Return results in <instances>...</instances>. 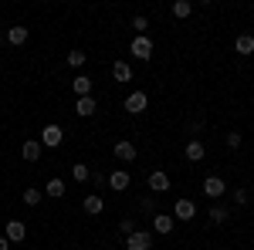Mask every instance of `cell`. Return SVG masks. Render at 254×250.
I'll return each mask as SVG.
<instances>
[{
  "label": "cell",
  "mask_w": 254,
  "mask_h": 250,
  "mask_svg": "<svg viewBox=\"0 0 254 250\" xmlns=\"http://www.w3.org/2000/svg\"><path fill=\"white\" fill-rule=\"evenodd\" d=\"M146 186H149V193H153V196H166V193L173 190L170 176L163 173V169H153V173H149V179H146Z\"/></svg>",
  "instance_id": "6da1fadb"
},
{
  "label": "cell",
  "mask_w": 254,
  "mask_h": 250,
  "mask_svg": "<svg viewBox=\"0 0 254 250\" xmlns=\"http://www.w3.org/2000/svg\"><path fill=\"white\" fill-rule=\"evenodd\" d=\"M122 108H126L129 115H142V112L149 108V95H146V92H132V95H126Z\"/></svg>",
  "instance_id": "7a4b0ae2"
},
{
  "label": "cell",
  "mask_w": 254,
  "mask_h": 250,
  "mask_svg": "<svg viewBox=\"0 0 254 250\" xmlns=\"http://www.w3.org/2000/svg\"><path fill=\"white\" fill-rule=\"evenodd\" d=\"M61 139H64V129L55 122V125H44V129H41V139H38V142L44 146V149H58Z\"/></svg>",
  "instance_id": "3957f363"
},
{
  "label": "cell",
  "mask_w": 254,
  "mask_h": 250,
  "mask_svg": "<svg viewBox=\"0 0 254 250\" xmlns=\"http://www.w3.org/2000/svg\"><path fill=\"white\" fill-rule=\"evenodd\" d=\"M196 216V203L193 200H187V196H180L173 203V220H183V223H190Z\"/></svg>",
  "instance_id": "277c9868"
},
{
  "label": "cell",
  "mask_w": 254,
  "mask_h": 250,
  "mask_svg": "<svg viewBox=\"0 0 254 250\" xmlns=\"http://www.w3.org/2000/svg\"><path fill=\"white\" fill-rule=\"evenodd\" d=\"M129 51L136 54V61H149V58H153V41L146 38V34H136L132 44H129Z\"/></svg>",
  "instance_id": "5b68a950"
},
{
  "label": "cell",
  "mask_w": 254,
  "mask_h": 250,
  "mask_svg": "<svg viewBox=\"0 0 254 250\" xmlns=\"http://www.w3.org/2000/svg\"><path fill=\"white\" fill-rule=\"evenodd\" d=\"M153 247V230H136L126 237V250H149Z\"/></svg>",
  "instance_id": "8992f818"
},
{
  "label": "cell",
  "mask_w": 254,
  "mask_h": 250,
  "mask_svg": "<svg viewBox=\"0 0 254 250\" xmlns=\"http://www.w3.org/2000/svg\"><path fill=\"white\" fill-rule=\"evenodd\" d=\"M224 193H227V183H224L220 176H207V179H203V196H207V200H214V203H217Z\"/></svg>",
  "instance_id": "52a82bcc"
},
{
  "label": "cell",
  "mask_w": 254,
  "mask_h": 250,
  "mask_svg": "<svg viewBox=\"0 0 254 250\" xmlns=\"http://www.w3.org/2000/svg\"><path fill=\"white\" fill-rule=\"evenodd\" d=\"M176 227V220H173V213H163L159 210L156 216H153V233H159V237H170Z\"/></svg>",
  "instance_id": "ba28073f"
},
{
  "label": "cell",
  "mask_w": 254,
  "mask_h": 250,
  "mask_svg": "<svg viewBox=\"0 0 254 250\" xmlns=\"http://www.w3.org/2000/svg\"><path fill=\"white\" fill-rule=\"evenodd\" d=\"M3 237H7L10 244H20V240L27 237V223H24V220H7V227H3Z\"/></svg>",
  "instance_id": "9c48e42d"
},
{
  "label": "cell",
  "mask_w": 254,
  "mask_h": 250,
  "mask_svg": "<svg viewBox=\"0 0 254 250\" xmlns=\"http://www.w3.org/2000/svg\"><path fill=\"white\" fill-rule=\"evenodd\" d=\"M95 112H98L95 95H85V98H78V101H75V115H78V118H92Z\"/></svg>",
  "instance_id": "30bf717a"
},
{
  "label": "cell",
  "mask_w": 254,
  "mask_h": 250,
  "mask_svg": "<svg viewBox=\"0 0 254 250\" xmlns=\"http://www.w3.org/2000/svg\"><path fill=\"white\" fill-rule=\"evenodd\" d=\"M116 159L119 162H136V142H129V139H122V142H116Z\"/></svg>",
  "instance_id": "8fae6325"
},
{
  "label": "cell",
  "mask_w": 254,
  "mask_h": 250,
  "mask_svg": "<svg viewBox=\"0 0 254 250\" xmlns=\"http://www.w3.org/2000/svg\"><path fill=\"white\" fill-rule=\"evenodd\" d=\"M129 183H132V176L126 173V169H112V173H109V186H112L116 193H126Z\"/></svg>",
  "instance_id": "7c38bea8"
},
{
  "label": "cell",
  "mask_w": 254,
  "mask_h": 250,
  "mask_svg": "<svg viewBox=\"0 0 254 250\" xmlns=\"http://www.w3.org/2000/svg\"><path fill=\"white\" fill-rule=\"evenodd\" d=\"M41 152H44V146H41L38 139H27V142L20 146V155H24L27 162H38V159H41Z\"/></svg>",
  "instance_id": "4fadbf2b"
},
{
  "label": "cell",
  "mask_w": 254,
  "mask_h": 250,
  "mask_svg": "<svg viewBox=\"0 0 254 250\" xmlns=\"http://www.w3.org/2000/svg\"><path fill=\"white\" fill-rule=\"evenodd\" d=\"M183 155H187L190 162H200V159L207 155V146H203L200 139H190V142H187V149H183Z\"/></svg>",
  "instance_id": "5bb4252c"
},
{
  "label": "cell",
  "mask_w": 254,
  "mask_h": 250,
  "mask_svg": "<svg viewBox=\"0 0 254 250\" xmlns=\"http://www.w3.org/2000/svg\"><path fill=\"white\" fill-rule=\"evenodd\" d=\"M102 206H105V203H102V196H98V193H88V196L81 200V210L88 213V216H98V213H102Z\"/></svg>",
  "instance_id": "9a60e30c"
},
{
  "label": "cell",
  "mask_w": 254,
  "mask_h": 250,
  "mask_svg": "<svg viewBox=\"0 0 254 250\" xmlns=\"http://www.w3.org/2000/svg\"><path fill=\"white\" fill-rule=\"evenodd\" d=\"M92 85H95V81H92L88 75H75V81H71V92H75L78 98H85V95H92Z\"/></svg>",
  "instance_id": "2e32d148"
},
{
  "label": "cell",
  "mask_w": 254,
  "mask_h": 250,
  "mask_svg": "<svg viewBox=\"0 0 254 250\" xmlns=\"http://www.w3.org/2000/svg\"><path fill=\"white\" fill-rule=\"evenodd\" d=\"M64 193H68V190H64V179H58V176L44 183V196H51V200H61Z\"/></svg>",
  "instance_id": "e0dca14e"
},
{
  "label": "cell",
  "mask_w": 254,
  "mask_h": 250,
  "mask_svg": "<svg viewBox=\"0 0 254 250\" xmlns=\"http://www.w3.org/2000/svg\"><path fill=\"white\" fill-rule=\"evenodd\" d=\"M7 41L14 44V48H20V44H27V27H7Z\"/></svg>",
  "instance_id": "ac0fdd59"
},
{
  "label": "cell",
  "mask_w": 254,
  "mask_h": 250,
  "mask_svg": "<svg viewBox=\"0 0 254 250\" xmlns=\"http://www.w3.org/2000/svg\"><path fill=\"white\" fill-rule=\"evenodd\" d=\"M234 51L237 54H254V34H241L234 41Z\"/></svg>",
  "instance_id": "d6986e66"
},
{
  "label": "cell",
  "mask_w": 254,
  "mask_h": 250,
  "mask_svg": "<svg viewBox=\"0 0 254 250\" xmlns=\"http://www.w3.org/2000/svg\"><path fill=\"white\" fill-rule=\"evenodd\" d=\"M20 200H24V206H38L41 200H44V190H34V186H27V190L20 193Z\"/></svg>",
  "instance_id": "ffe728a7"
},
{
  "label": "cell",
  "mask_w": 254,
  "mask_h": 250,
  "mask_svg": "<svg viewBox=\"0 0 254 250\" xmlns=\"http://www.w3.org/2000/svg\"><path fill=\"white\" fill-rule=\"evenodd\" d=\"M112 78H116V81H132V68H129L126 61H116V64H112Z\"/></svg>",
  "instance_id": "44dd1931"
},
{
  "label": "cell",
  "mask_w": 254,
  "mask_h": 250,
  "mask_svg": "<svg viewBox=\"0 0 254 250\" xmlns=\"http://www.w3.org/2000/svg\"><path fill=\"white\" fill-rule=\"evenodd\" d=\"M207 216H210L214 223H224V220L231 216V210H227L224 203H210V210H207Z\"/></svg>",
  "instance_id": "7402d4cb"
},
{
  "label": "cell",
  "mask_w": 254,
  "mask_h": 250,
  "mask_svg": "<svg viewBox=\"0 0 254 250\" xmlns=\"http://www.w3.org/2000/svg\"><path fill=\"white\" fill-rule=\"evenodd\" d=\"M71 179H75V183H88V179H92V169H88L85 162H75V166H71Z\"/></svg>",
  "instance_id": "603a6c76"
},
{
  "label": "cell",
  "mask_w": 254,
  "mask_h": 250,
  "mask_svg": "<svg viewBox=\"0 0 254 250\" xmlns=\"http://www.w3.org/2000/svg\"><path fill=\"white\" fill-rule=\"evenodd\" d=\"M190 14H193V3H190V0H176V3H173V17L187 20Z\"/></svg>",
  "instance_id": "cb8c5ba5"
},
{
  "label": "cell",
  "mask_w": 254,
  "mask_h": 250,
  "mask_svg": "<svg viewBox=\"0 0 254 250\" xmlns=\"http://www.w3.org/2000/svg\"><path fill=\"white\" fill-rule=\"evenodd\" d=\"M85 61H88V54H85L81 48H75V51H68V64H71V68H85Z\"/></svg>",
  "instance_id": "d4e9b609"
},
{
  "label": "cell",
  "mask_w": 254,
  "mask_h": 250,
  "mask_svg": "<svg viewBox=\"0 0 254 250\" xmlns=\"http://www.w3.org/2000/svg\"><path fill=\"white\" fill-rule=\"evenodd\" d=\"M119 230L126 233V237H129V233H136L139 227H136V216H122V220H119Z\"/></svg>",
  "instance_id": "484cf974"
},
{
  "label": "cell",
  "mask_w": 254,
  "mask_h": 250,
  "mask_svg": "<svg viewBox=\"0 0 254 250\" xmlns=\"http://www.w3.org/2000/svg\"><path fill=\"white\" fill-rule=\"evenodd\" d=\"M139 210H142V213H149V216H156V200H153V196H146V200H142V203H139Z\"/></svg>",
  "instance_id": "4316f807"
},
{
  "label": "cell",
  "mask_w": 254,
  "mask_h": 250,
  "mask_svg": "<svg viewBox=\"0 0 254 250\" xmlns=\"http://www.w3.org/2000/svg\"><path fill=\"white\" fill-rule=\"evenodd\" d=\"M231 200H234V206H248L251 196H248V190H234V193H231Z\"/></svg>",
  "instance_id": "83f0119b"
},
{
  "label": "cell",
  "mask_w": 254,
  "mask_h": 250,
  "mask_svg": "<svg viewBox=\"0 0 254 250\" xmlns=\"http://www.w3.org/2000/svg\"><path fill=\"white\" fill-rule=\"evenodd\" d=\"M132 27H136V34H146V31H149V17H142V14L132 17Z\"/></svg>",
  "instance_id": "f1b7e54d"
},
{
  "label": "cell",
  "mask_w": 254,
  "mask_h": 250,
  "mask_svg": "<svg viewBox=\"0 0 254 250\" xmlns=\"http://www.w3.org/2000/svg\"><path fill=\"white\" fill-rule=\"evenodd\" d=\"M241 142H244L241 132H227V149H241Z\"/></svg>",
  "instance_id": "f546056e"
},
{
  "label": "cell",
  "mask_w": 254,
  "mask_h": 250,
  "mask_svg": "<svg viewBox=\"0 0 254 250\" xmlns=\"http://www.w3.org/2000/svg\"><path fill=\"white\" fill-rule=\"evenodd\" d=\"M92 183H95L98 190H102V186H105V183H109V179H105V176H102V173H95V176H92Z\"/></svg>",
  "instance_id": "4dcf8cb0"
},
{
  "label": "cell",
  "mask_w": 254,
  "mask_h": 250,
  "mask_svg": "<svg viewBox=\"0 0 254 250\" xmlns=\"http://www.w3.org/2000/svg\"><path fill=\"white\" fill-rule=\"evenodd\" d=\"M0 250H10V240L7 237H0Z\"/></svg>",
  "instance_id": "1f68e13d"
},
{
  "label": "cell",
  "mask_w": 254,
  "mask_h": 250,
  "mask_svg": "<svg viewBox=\"0 0 254 250\" xmlns=\"http://www.w3.org/2000/svg\"><path fill=\"white\" fill-rule=\"evenodd\" d=\"M78 250H88V247H78Z\"/></svg>",
  "instance_id": "d6a6232c"
}]
</instances>
